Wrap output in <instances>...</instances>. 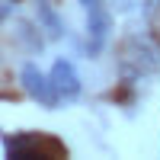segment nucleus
Masks as SVG:
<instances>
[{
	"mask_svg": "<svg viewBox=\"0 0 160 160\" xmlns=\"http://www.w3.org/2000/svg\"><path fill=\"white\" fill-rule=\"evenodd\" d=\"M118 68H122V77L128 83L131 80H141V77H154L160 71V51L148 35L135 32L118 48Z\"/></svg>",
	"mask_w": 160,
	"mask_h": 160,
	"instance_id": "obj_1",
	"label": "nucleus"
},
{
	"mask_svg": "<svg viewBox=\"0 0 160 160\" xmlns=\"http://www.w3.org/2000/svg\"><path fill=\"white\" fill-rule=\"evenodd\" d=\"M3 151L10 160H32V157H64V144L48 138V135H35V131H19V135H10L3 141Z\"/></svg>",
	"mask_w": 160,
	"mask_h": 160,
	"instance_id": "obj_2",
	"label": "nucleus"
},
{
	"mask_svg": "<svg viewBox=\"0 0 160 160\" xmlns=\"http://www.w3.org/2000/svg\"><path fill=\"white\" fill-rule=\"evenodd\" d=\"M87 13V51L90 55H99L109 42V32H112V16L106 10L102 0H80Z\"/></svg>",
	"mask_w": 160,
	"mask_h": 160,
	"instance_id": "obj_3",
	"label": "nucleus"
},
{
	"mask_svg": "<svg viewBox=\"0 0 160 160\" xmlns=\"http://www.w3.org/2000/svg\"><path fill=\"white\" fill-rule=\"evenodd\" d=\"M19 83L29 93V99H35L38 106H45V109H55V102L61 99L55 83H51V74H42L38 64H32V61H26L19 68Z\"/></svg>",
	"mask_w": 160,
	"mask_h": 160,
	"instance_id": "obj_4",
	"label": "nucleus"
},
{
	"mask_svg": "<svg viewBox=\"0 0 160 160\" xmlns=\"http://www.w3.org/2000/svg\"><path fill=\"white\" fill-rule=\"evenodd\" d=\"M48 74H51V83H55L61 99H77L80 96V74H77V68L68 58H58Z\"/></svg>",
	"mask_w": 160,
	"mask_h": 160,
	"instance_id": "obj_5",
	"label": "nucleus"
},
{
	"mask_svg": "<svg viewBox=\"0 0 160 160\" xmlns=\"http://www.w3.org/2000/svg\"><path fill=\"white\" fill-rule=\"evenodd\" d=\"M35 22L45 32V38H61L64 35V19L48 0H35Z\"/></svg>",
	"mask_w": 160,
	"mask_h": 160,
	"instance_id": "obj_6",
	"label": "nucleus"
},
{
	"mask_svg": "<svg viewBox=\"0 0 160 160\" xmlns=\"http://www.w3.org/2000/svg\"><path fill=\"white\" fill-rule=\"evenodd\" d=\"M144 19H148V29L160 35V0H144Z\"/></svg>",
	"mask_w": 160,
	"mask_h": 160,
	"instance_id": "obj_7",
	"label": "nucleus"
},
{
	"mask_svg": "<svg viewBox=\"0 0 160 160\" xmlns=\"http://www.w3.org/2000/svg\"><path fill=\"white\" fill-rule=\"evenodd\" d=\"M16 10V0H3V7H0V16L3 19H10V13Z\"/></svg>",
	"mask_w": 160,
	"mask_h": 160,
	"instance_id": "obj_8",
	"label": "nucleus"
}]
</instances>
